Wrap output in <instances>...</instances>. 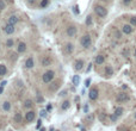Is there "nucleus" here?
I'll use <instances>...</instances> for the list:
<instances>
[{
	"instance_id": "obj_1",
	"label": "nucleus",
	"mask_w": 136,
	"mask_h": 131,
	"mask_svg": "<svg viewBox=\"0 0 136 131\" xmlns=\"http://www.w3.org/2000/svg\"><path fill=\"white\" fill-rule=\"evenodd\" d=\"M94 12H96L97 16L101 17V18L106 17V14H107V10L104 6H100V5H96L94 6Z\"/></svg>"
},
{
	"instance_id": "obj_2",
	"label": "nucleus",
	"mask_w": 136,
	"mask_h": 131,
	"mask_svg": "<svg viewBox=\"0 0 136 131\" xmlns=\"http://www.w3.org/2000/svg\"><path fill=\"white\" fill-rule=\"evenodd\" d=\"M80 43H81V45L84 47V48H90L91 47V43H92V39H91V36L90 35H84L82 37H81V41H80Z\"/></svg>"
},
{
	"instance_id": "obj_3",
	"label": "nucleus",
	"mask_w": 136,
	"mask_h": 131,
	"mask_svg": "<svg viewBox=\"0 0 136 131\" xmlns=\"http://www.w3.org/2000/svg\"><path fill=\"white\" fill-rule=\"evenodd\" d=\"M54 76H55V72H53V70H48V72H45L44 74H43V82H45V83H49L53 79H54Z\"/></svg>"
},
{
	"instance_id": "obj_4",
	"label": "nucleus",
	"mask_w": 136,
	"mask_h": 131,
	"mask_svg": "<svg viewBox=\"0 0 136 131\" xmlns=\"http://www.w3.org/2000/svg\"><path fill=\"white\" fill-rule=\"evenodd\" d=\"M66 34H67V36H68V37H74V36L77 35V28H75L74 25L68 26V28H67V30H66Z\"/></svg>"
},
{
	"instance_id": "obj_5",
	"label": "nucleus",
	"mask_w": 136,
	"mask_h": 131,
	"mask_svg": "<svg viewBox=\"0 0 136 131\" xmlns=\"http://www.w3.org/2000/svg\"><path fill=\"white\" fill-rule=\"evenodd\" d=\"M130 98H129V95L127 93H119L117 95V101L118 103H125V101H128Z\"/></svg>"
},
{
	"instance_id": "obj_6",
	"label": "nucleus",
	"mask_w": 136,
	"mask_h": 131,
	"mask_svg": "<svg viewBox=\"0 0 136 131\" xmlns=\"http://www.w3.org/2000/svg\"><path fill=\"white\" fill-rule=\"evenodd\" d=\"M122 31H123V34H125V35H130V34L133 32V25H130V24H124V25L122 26Z\"/></svg>"
},
{
	"instance_id": "obj_7",
	"label": "nucleus",
	"mask_w": 136,
	"mask_h": 131,
	"mask_svg": "<svg viewBox=\"0 0 136 131\" xmlns=\"http://www.w3.org/2000/svg\"><path fill=\"white\" fill-rule=\"evenodd\" d=\"M4 31H5L7 35H12V34L14 32V25L7 23V24L5 25V28H4Z\"/></svg>"
},
{
	"instance_id": "obj_8",
	"label": "nucleus",
	"mask_w": 136,
	"mask_h": 131,
	"mask_svg": "<svg viewBox=\"0 0 136 131\" xmlns=\"http://www.w3.org/2000/svg\"><path fill=\"white\" fill-rule=\"evenodd\" d=\"M84 68V60H77L75 62H74V69L79 72V70H81Z\"/></svg>"
},
{
	"instance_id": "obj_9",
	"label": "nucleus",
	"mask_w": 136,
	"mask_h": 131,
	"mask_svg": "<svg viewBox=\"0 0 136 131\" xmlns=\"http://www.w3.org/2000/svg\"><path fill=\"white\" fill-rule=\"evenodd\" d=\"M35 112L34 111H29V112L25 114V120L28 122V123H30V122H32L34 119H35Z\"/></svg>"
},
{
	"instance_id": "obj_10",
	"label": "nucleus",
	"mask_w": 136,
	"mask_h": 131,
	"mask_svg": "<svg viewBox=\"0 0 136 131\" xmlns=\"http://www.w3.org/2000/svg\"><path fill=\"white\" fill-rule=\"evenodd\" d=\"M88 97H90V99H91V100H96V99L98 98V90L97 88H92V90L90 91Z\"/></svg>"
},
{
	"instance_id": "obj_11",
	"label": "nucleus",
	"mask_w": 136,
	"mask_h": 131,
	"mask_svg": "<svg viewBox=\"0 0 136 131\" xmlns=\"http://www.w3.org/2000/svg\"><path fill=\"white\" fill-rule=\"evenodd\" d=\"M51 58L49 56H45V57H43L42 58V66H44V67H47V66H50L51 64Z\"/></svg>"
},
{
	"instance_id": "obj_12",
	"label": "nucleus",
	"mask_w": 136,
	"mask_h": 131,
	"mask_svg": "<svg viewBox=\"0 0 136 131\" xmlns=\"http://www.w3.org/2000/svg\"><path fill=\"white\" fill-rule=\"evenodd\" d=\"M17 51L18 53H24V51H26V44L24 43V42H20L19 44H18V47H17Z\"/></svg>"
},
{
	"instance_id": "obj_13",
	"label": "nucleus",
	"mask_w": 136,
	"mask_h": 131,
	"mask_svg": "<svg viewBox=\"0 0 136 131\" xmlns=\"http://www.w3.org/2000/svg\"><path fill=\"white\" fill-rule=\"evenodd\" d=\"M112 75H114V69H112V67L106 66V67H105V76H106V77H110V76H112Z\"/></svg>"
},
{
	"instance_id": "obj_14",
	"label": "nucleus",
	"mask_w": 136,
	"mask_h": 131,
	"mask_svg": "<svg viewBox=\"0 0 136 131\" xmlns=\"http://www.w3.org/2000/svg\"><path fill=\"white\" fill-rule=\"evenodd\" d=\"M73 50H74V44H72V43H68V44L64 47V51H66L67 54H72Z\"/></svg>"
},
{
	"instance_id": "obj_15",
	"label": "nucleus",
	"mask_w": 136,
	"mask_h": 131,
	"mask_svg": "<svg viewBox=\"0 0 136 131\" xmlns=\"http://www.w3.org/2000/svg\"><path fill=\"white\" fill-rule=\"evenodd\" d=\"M35 66V63H34V58L32 57H29L26 61H25V67L26 68H32Z\"/></svg>"
},
{
	"instance_id": "obj_16",
	"label": "nucleus",
	"mask_w": 136,
	"mask_h": 131,
	"mask_svg": "<svg viewBox=\"0 0 136 131\" xmlns=\"http://www.w3.org/2000/svg\"><path fill=\"white\" fill-rule=\"evenodd\" d=\"M104 61H105V57L103 56V55H98L96 57V64H103Z\"/></svg>"
},
{
	"instance_id": "obj_17",
	"label": "nucleus",
	"mask_w": 136,
	"mask_h": 131,
	"mask_svg": "<svg viewBox=\"0 0 136 131\" xmlns=\"http://www.w3.org/2000/svg\"><path fill=\"white\" fill-rule=\"evenodd\" d=\"M17 23H18V17H17V16H11V17L8 18V24L14 25V24H17Z\"/></svg>"
},
{
	"instance_id": "obj_18",
	"label": "nucleus",
	"mask_w": 136,
	"mask_h": 131,
	"mask_svg": "<svg viewBox=\"0 0 136 131\" xmlns=\"http://www.w3.org/2000/svg\"><path fill=\"white\" fill-rule=\"evenodd\" d=\"M7 73V68L5 64H0V76H4Z\"/></svg>"
},
{
	"instance_id": "obj_19",
	"label": "nucleus",
	"mask_w": 136,
	"mask_h": 131,
	"mask_svg": "<svg viewBox=\"0 0 136 131\" xmlns=\"http://www.w3.org/2000/svg\"><path fill=\"white\" fill-rule=\"evenodd\" d=\"M73 83H74V86H78L80 83V76L79 75H74L73 76Z\"/></svg>"
},
{
	"instance_id": "obj_20",
	"label": "nucleus",
	"mask_w": 136,
	"mask_h": 131,
	"mask_svg": "<svg viewBox=\"0 0 136 131\" xmlns=\"http://www.w3.org/2000/svg\"><path fill=\"white\" fill-rule=\"evenodd\" d=\"M123 111H124V110H123L122 107H117L116 110H115V114H116L117 117H119V116H122Z\"/></svg>"
},
{
	"instance_id": "obj_21",
	"label": "nucleus",
	"mask_w": 136,
	"mask_h": 131,
	"mask_svg": "<svg viewBox=\"0 0 136 131\" xmlns=\"http://www.w3.org/2000/svg\"><path fill=\"white\" fill-rule=\"evenodd\" d=\"M2 107H4V110H5V111H8V110L11 109V104H10L8 101H5V103H4V105H2Z\"/></svg>"
},
{
	"instance_id": "obj_22",
	"label": "nucleus",
	"mask_w": 136,
	"mask_h": 131,
	"mask_svg": "<svg viewBox=\"0 0 136 131\" xmlns=\"http://www.w3.org/2000/svg\"><path fill=\"white\" fill-rule=\"evenodd\" d=\"M92 23H93V21H92V16L90 14V16H87V18H86V25H87V26H91Z\"/></svg>"
},
{
	"instance_id": "obj_23",
	"label": "nucleus",
	"mask_w": 136,
	"mask_h": 131,
	"mask_svg": "<svg viewBox=\"0 0 136 131\" xmlns=\"http://www.w3.org/2000/svg\"><path fill=\"white\" fill-rule=\"evenodd\" d=\"M6 47H8V48H11V47H13V39H7L6 41Z\"/></svg>"
},
{
	"instance_id": "obj_24",
	"label": "nucleus",
	"mask_w": 136,
	"mask_h": 131,
	"mask_svg": "<svg viewBox=\"0 0 136 131\" xmlns=\"http://www.w3.org/2000/svg\"><path fill=\"white\" fill-rule=\"evenodd\" d=\"M24 106H25L26 109H30V107L32 106V101H31V100H26L25 104H24Z\"/></svg>"
},
{
	"instance_id": "obj_25",
	"label": "nucleus",
	"mask_w": 136,
	"mask_h": 131,
	"mask_svg": "<svg viewBox=\"0 0 136 131\" xmlns=\"http://www.w3.org/2000/svg\"><path fill=\"white\" fill-rule=\"evenodd\" d=\"M69 107V101H63L62 103V110H67Z\"/></svg>"
},
{
	"instance_id": "obj_26",
	"label": "nucleus",
	"mask_w": 136,
	"mask_h": 131,
	"mask_svg": "<svg viewBox=\"0 0 136 131\" xmlns=\"http://www.w3.org/2000/svg\"><path fill=\"white\" fill-rule=\"evenodd\" d=\"M14 120H16L17 123H20V122H21V116H20V113H17V114L14 116Z\"/></svg>"
},
{
	"instance_id": "obj_27",
	"label": "nucleus",
	"mask_w": 136,
	"mask_h": 131,
	"mask_svg": "<svg viewBox=\"0 0 136 131\" xmlns=\"http://www.w3.org/2000/svg\"><path fill=\"white\" fill-rule=\"evenodd\" d=\"M130 25L136 26V16H133V17L130 18Z\"/></svg>"
},
{
	"instance_id": "obj_28",
	"label": "nucleus",
	"mask_w": 136,
	"mask_h": 131,
	"mask_svg": "<svg viewBox=\"0 0 136 131\" xmlns=\"http://www.w3.org/2000/svg\"><path fill=\"white\" fill-rule=\"evenodd\" d=\"M48 4H49V0H42L41 1V7H45V6H48Z\"/></svg>"
},
{
	"instance_id": "obj_29",
	"label": "nucleus",
	"mask_w": 136,
	"mask_h": 131,
	"mask_svg": "<svg viewBox=\"0 0 136 131\" xmlns=\"http://www.w3.org/2000/svg\"><path fill=\"white\" fill-rule=\"evenodd\" d=\"M5 7H6V4H5V1H4V0H0V11H2Z\"/></svg>"
},
{
	"instance_id": "obj_30",
	"label": "nucleus",
	"mask_w": 136,
	"mask_h": 131,
	"mask_svg": "<svg viewBox=\"0 0 136 131\" xmlns=\"http://www.w3.org/2000/svg\"><path fill=\"white\" fill-rule=\"evenodd\" d=\"M131 1H133V0H123V4H124V5H129Z\"/></svg>"
},
{
	"instance_id": "obj_31",
	"label": "nucleus",
	"mask_w": 136,
	"mask_h": 131,
	"mask_svg": "<svg viewBox=\"0 0 136 131\" xmlns=\"http://www.w3.org/2000/svg\"><path fill=\"white\" fill-rule=\"evenodd\" d=\"M90 83H91V79H87V80H86V85H85V86H86V87H88V86H90Z\"/></svg>"
},
{
	"instance_id": "obj_32",
	"label": "nucleus",
	"mask_w": 136,
	"mask_h": 131,
	"mask_svg": "<svg viewBox=\"0 0 136 131\" xmlns=\"http://www.w3.org/2000/svg\"><path fill=\"white\" fill-rule=\"evenodd\" d=\"M37 101H38V103H42V101H43V98H42L41 95H38V97H37Z\"/></svg>"
},
{
	"instance_id": "obj_33",
	"label": "nucleus",
	"mask_w": 136,
	"mask_h": 131,
	"mask_svg": "<svg viewBox=\"0 0 136 131\" xmlns=\"http://www.w3.org/2000/svg\"><path fill=\"white\" fill-rule=\"evenodd\" d=\"M28 2H29L30 5H34V4L36 2V0H28Z\"/></svg>"
},
{
	"instance_id": "obj_34",
	"label": "nucleus",
	"mask_w": 136,
	"mask_h": 131,
	"mask_svg": "<svg viewBox=\"0 0 136 131\" xmlns=\"http://www.w3.org/2000/svg\"><path fill=\"white\" fill-rule=\"evenodd\" d=\"M41 124H42V122H41V120H38V122H37V129H39V128H41Z\"/></svg>"
},
{
	"instance_id": "obj_35",
	"label": "nucleus",
	"mask_w": 136,
	"mask_h": 131,
	"mask_svg": "<svg viewBox=\"0 0 136 131\" xmlns=\"http://www.w3.org/2000/svg\"><path fill=\"white\" fill-rule=\"evenodd\" d=\"M111 119H112V120L115 122V120L117 119V116H116V114H115V116H111Z\"/></svg>"
},
{
	"instance_id": "obj_36",
	"label": "nucleus",
	"mask_w": 136,
	"mask_h": 131,
	"mask_svg": "<svg viewBox=\"0 0 136 131\" xmlns=\"http://www.w3.org/2000/svg\"><path fill=\"white\" fill-rule=\"evenodd\" d=\"M41 116H42V117H44V116H45V111H44V110H42V111H41Z\"/></svg>"
},
{
	"instance_id": "obj_37",
	"label": "nucleus",
	"mask_w": 136,
	"mask_h": 131,
	"mask_svg": "<svg viewBox=\"0 0 136 131\" xmlns=\"http://www.w3.org/2000/svg\"><path fill=\"white\" fill-rule=\"evenodd\" d=\"M74 11H75V13H77V14H78V13H79V10H78V6H75V7H74Z\"/></svg>"
},
{
	"instance_id": "obj_38",
	"label": "nucleus",
	"mask_w": 136,
	"mask_h": 131,
	"mask_svg": "<svg viewBox=\"0 0 136 131\" xmlns=\"http://www.w3.org/2000/svg\"><path fill=\"white\" fill-rule=\"evenodd\" d=\"M6 83H7V82H6V81H2V82H1V85H0V86H1V87H4V86H5V85H6Z\"/></svg>"
},
{
	"instance_id": "obj_39",
	"label": "nucleus",
	"mask_w": 136,
	"mask_h": 131,
	"mask_svg": "<svg viewBox=\"0 0 136 131\" xmlns=\"http://www.w3.org/2000/svg\"><path fill=\"white\" fill-rule=\"evenodd\" d=\"M1 92H2V87L0 86V93H1Z\"/></svg>"
},
{
	"instance_id": "obj_40",
	"label": "nucleus",
	"mask_w": 136,
	"mask_h": 131,
	"mask_svg": "<svg viewBox=\"0 0 136 131\" xmlns=\"http://www.w3.org/2000/svg\"><path fill=\"white\" fill-rule=\"evenodd\" d=\"M41 131H45V129H42V130H41Z\"/></svg>"
},
{
	"instance_id": "obj_41",
	"label": "nucleus",
	"mask_w": 136,
	"mask_h": 131,
	"mask_svg": "<svg viewBox=\"0 0 136 131\" xmlns=\"http://www.w3.org/2000/svg\"><path fill=\"white\" fill-rule=\"evenodd\" d=\"M135 57H136V49H135Z\"/></svg>"
},
{
	"instance_id": "obj_42",
	"label": "nucleus",
	"mask_w": 136,
	"mask_h": 131,
	"mask_svg": "<svg viewBox=\"0 0 136 131\" xmlns=\"http://www.w3.org/2000/svg\"><path fill=\"white\" fill-rule=\"evenodd\" d=\"M135 118H136V113H135Z\"/></svg>"
},
{
	"instance_id": "obj_43",
	"label": "nucleus",
	"mask_w": 136,
	"mask_h": 131,
	"mask_svg": "<svg viewBox=\"0 0 136 131\" xmlns=\"http://www.w3.org/2000/svg\"><path fill=\"white\" fill-rule=\"evenodd\" d=\"M104 1H107V0H104Z\"/></svg>"
}]
</instances>
